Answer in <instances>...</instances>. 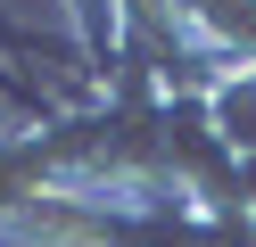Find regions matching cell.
<instances>
[{"mask_svg":"<svg viewBox=\"0 0 256 247\" xmlns=\"http://www.w3.org/2000/svg\"><path fill=\"white\" fill-rule=\"evenodd\" d=\"M58 8H66V41L91 66V91H108L124 58V0H58Z\"/></svg>","mask_w":256,"mask_h":247,"instance_id":"7a4b0ae2","label":"cell"},{"mask_svg":"<svg viewBox=\"0 0 256 247\" xmlns=\"http://www.w3.org/2000/svg\"><path fill=\"white\" fill-rule=\"evenodd\" d=\"M174 25L223 74H248L256 66V0H174Z\"/></svg>","mask_w":256,"mask_h":247,"instance_id":"6da1fadb","label":"cell"}]
</instances>
